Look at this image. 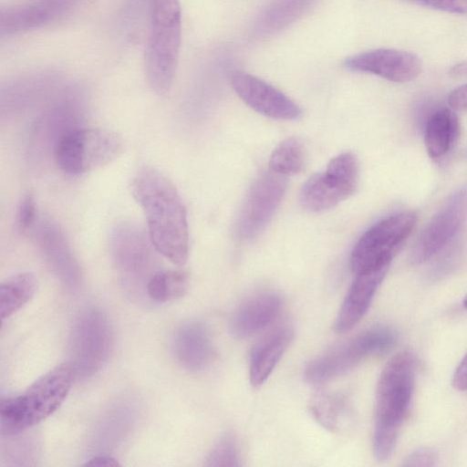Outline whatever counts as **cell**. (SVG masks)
Masks as SVG:
<instances>
[{
  "label": "cell",
  "instance_id": "obj_1",
  "mask_svg": "<svg viewBox=\"0 0 467 467\" xmlns=\"http://www.w3.org/2000/svg\"><path fill=\"white\" fill-rule=\"evenodd\" d=\"M130 188L144 213L150 244L167 260L183 265L189 256L187 212L173 182L159 170L144 166Z\"/></svg>",
  "mask_w": 467,
  "mask_h": 467
},
{
  "label": "cell",
  "instance_id": "obj_2",
  "mask_svg": "<svg viewBox=\"0 0 467 467\" xmlns=\"http://www.w3.org/2000/svg\"><path fill=\"white\" fill-rule=\"evenodd\" d=\"M416 360L410 351L396 354L384 367L378 381L373 451L385 462L392 455L400 429L409 411L415 385Z\"/></svg>",
  "mask_w": 467,
  "mask_h": 467
},
{
  "label": "cell",
  "instance_id": "obj_3",
  "mask_svg": "<svg viewBox=\"0 0 467 467\" xmlns=\"http://www.w3.org/2000/svg\"><path fill=\"white\" fill-rule=\"evenodd\" d=\"M75 370L69 362L57 365L22 392L0 402L2 435L19 434L51 416L71 389Z\"/></svg>",
  "mask_w": 467,
  "mask_h": 467
},
{
  "label": "cell",
  "instance_id": "obj_4",
  "mask_svg": "<svg viewBox=\"0 0 467 467\" xmlns=\"http://www.w3.org/2000/svg\"><path fill=\"white\" fill-rule=\"evenodd\" d=\"M182 38L179 0H150V30L145 47L147 81L158 95L167 94L173 83Z\"/></svg>",
  "mask_w": 467,
  "mask_h": 467
},
{
  "label": "cell",
  "instance_id": "obj_5",
  "mask_svg": "<svg viewBox=\"0 0 467 467\" xmlns=\"http://www.w3.org/2000/svg\"><path fill=\"white\" fill-rule=\"evenodd\" d=\"M123 145L122 138L111 130L76 127L57 141L54 156L62 171L76 176L112 162Z\"/></svg>",
  "mask_w": 467,
  "mask_h": 467
},
{
  "label": "cell",
  "instance_id": "obj_6",
  "mask_svg": "<svg viewBox=\"0 0 467 467\" xmlns=\"http://www.w3.org/2000/svg\"><path fill=\"white\" fill-rule=\"evenodd\" d=\"M398 338L389 327H371L312 360L305 368V379L317 385L338 378L365 359L391 349Z\"/></svg>",
  "mask_w": 467,
  "mask_h": 467
},
{
  "label": "cell",
  "instance_id": "obj_7",
  "mask_svg": "<svg viewBox=\"0 0 467 467\" xmlns=\"http://www.w3.org/2000/svg\"><path fill=\"white\" fill-rule=\"evenodd\" d=\"M417 221L414 212L391 214L368 228L354 245L350 267L355 274L389 265L396 252L411 234Z\"/></svg>",
  "mask_w": 467,
  "mask_h": 467
},
{
  "label": "cell",
  "instance_id": "obj_8",
  "mask_svg": "<svg viewBox=\"0 0 467 467\" xmlns=\"http://www.w3.org/2000/svg\"><path fill=\"white\" fill-rule=\"evenodd\" d=\"M359 167L352 152L332 158L326 170L310 176L303 184L299 201L310 213H322L352 196L358 183Z\"/></svg>",
  "mask_w": 467,
  "mask_h": 467
},
{
  "label": "cell",
  "instance_id": "obj_9",
  "mask_svg": "<svg viewBox=\"0 0 467 467\" xmlns=\"http://www.w3.org/2000/svg\"><path fill=\"white\" fill-rule=\"evenodd\" d=\"M112 328L105 313L94 307L78 316L71 333L70 354L76 378L90 377L106 363L112 346Z\"/></svg>",
  "mask_w": 467,
  "mask_h": 467
},
{
  "label": "cell",
  "instance_id": "obj_10",
  "mask_svg": "<svg viewBox=\"0 0 467 467\" xmlns=\"http://www.w3.org/2000/svg\"><path fill=\"white\" fill-rule=\"evenodd\" d=\"M287 187L285 176L270 169L262 171L248 190L234 223V234L239 241L257 237L277 210Z\"/></svg>",
  "mask_w": 467,
  "mask_h": 467
},
{
  "label": "cell",
  "instance_id": "obj_11",
  "mask_svg": "<svg viewBox=\"0 0 467 467\" xmlns=\"http://www.w3.org/2000/svg\"><path fill=\"white\" fill-rule=\"evenodd\" d=\"M467 218V188L455 192L431 219L415 243L410 262L420 265L445 248Z\"/></svg>",
  "mask_w": 467,
  "mask_h": 467
},
{
  "label": "cell",
  "instance_id": "obj_12",
  "mask_svg": "<svg viewBox=\"0 0 467 467\" xmlns=\"http://www.w3.org/2000/svg\"><path fill=\"white\" fill-rule=\"evenodd\" d=\"M343 65L352 72L371 74L396 83L412 81L422 69L417 55L393 48L361 52L346 57Z\"/></svg>",
  "mask_w": 467,
  "mask_h": 467
},
{
  "label": "cell",
  "instance_id": "obj_13",
  "mask_svg": "<svg viewBox=\"0 0 467 467\" xmlns=\"http://www.w3.org/2000/svg\"><path fill=\"white\" fill-rule=\"evenodd\" d=\"M231 85L237 96L251 109L277 119H297L302 109L289 97L265 80L244 72H235Z\"/></svg>",
  "mask_w": 467,
  "mask_h": 467
},
{
  "label": "cell",
  "instance_id": "obj_14",
  "mask_svg": "<svg viewBox=\"0 0 467 467\" xmlns=\"http://www.w3.org/2000/svg\"><path fill=\"white\" fill-rule=\"evenodd\" d=\"M389 265L356 274L335 321V330L344 334L354 328L363 318Z\"/></svg>",
  "mask_w": 467,
  "mask_h": 467
},
{
  "label": "cell",
  "instance_id": "obj_15",
  "mask_svg": "<svg viewBox=\"0 0 467 467\" xmlns=\"http://www.w3.org/2000/svg\"><path fill=\"white\" fill-rule=\"evenodd\" d=\"M280 296L263 292L245 299L232 314L229 332L234 338L250 337L267 327L275 320L281 309Z\"/></svg>",
  "mask_w": 467,
  "mask_h": 467
},
{
  "label": "cell",
  "instance_id": "obj_16",
  "mask_svg": "<svg viewBox=\"0 0 467 467\" xmlns=\"http://www.w3.org/2000/svg\"><path fill=\"white\" fill-rule=\"evenodd\" d=\"M171 350L176 361L187 370L206 368L213 358V346L205 324L198 320L182 324L173 335Z\"/></svg>",
  "mask_w": 467,
  "mask_h": 467
},
{
  "label": "cell",
  "instance_id": "obj_17",
  "mask_svg": "<svg viewBox=\"0 0 467 467\" xmlns=\"http://www.w3.org/2000/svg\"><path fill=\"white\" fill-rule=\"evenodd\" d=\"M77 0H34L25 5L2 9L1 36L32 29L70 10Z\"/></svg>",
  "mask_w": 467,
  "mask_h": 467
},
{
  "label": "cell",
  "instance_id": "obj_18",
  "mask_svg": "<svg viewBox=\"0 0 467 467\" xmlns=\"http://www.w3.org/2000/svg\"><path fill=\"white\" fill-rule=\"evenodd\" d=\"M321 0H270L259 12L252 26L256 39L279 34L311 12Z\"/></svg>",
  "mask_w": 467,
  "mask_h": 467
},
{
  "label": "cell",
  "instance_id": "obj_19",
  "mask_svg": "<svg viewBox=\"0 0 467 467\" xmlns=\"http://www.w3.org/2000/svg\"><path fill=\"white\" fill-rule=\"evenodd\" d=\"M293 335L291 327L282 326L253 348L249 362V379L252 386L260 387L267 380L286 351Z\"/></svg>",
  "mask_w": 467,
  "mask_h": 467
},
{
  "label": "cell",
  "instance_id": "obj_20",
  "mask_svg": "<svg viewBox=\"0 0 467 467\" xmlns=\"http://www.w3.org/2000/svg\"><path fill=\"white\" fill-rule=\"evenodd\" d=\"M110 241L115 263L122 272L138 274L145 268L150 250L140 229L129 223L118 225Z\"/></svg>",
  "mask_w": 467,
  "mask_h": 467
},
{
  "label": "cell",
  "instance_id": "obj_21",
  "mask_svg": "<svg viewBox=\"0 0 467 467\" xmlns=\"http://www.w3.org/2000/svg\"><path fill=\"white\" fill-rule=\"evenodd\" d=\"M36 238L50 265L65 277H75L77 265L67 240L59 227L50 221L44 220L38 226Z\"/></svg>",
  "mask_w": 467,
  "mask_h": 467
},
{
  "label": "cell",
  "instance_id": "obj_22",
  "mask_svg": "<svg viewBox=\"0 0 467 467\" xmlns=\"http://www.w3.org/2000/svg\"><path fill=\"white\" fill-rule=\"evenodd\" d=\"M460 135V123L457 115L450 109L441 108L429 117L424 142L431 158H440L447 154Z\"/></svg>",
  "mask_w": 467,
  "mask_h": 467
},
{
  "label": "cell",
  "instance_id": "obj_23",
  "mask_svg": "<svg viewBox=\"0 0 467 467\" xmlns=\"http://www.w3.org/2000/svg\"><path fill=\"white\" fill-rule=\"evenodd\" d=\"M37 280L30 272L20 273L0 285V316L7 318L21 309L35 295Z\"/></svg>",
  "mask_w": 467,
  "mask_h": 467
},
{
  "label": "cell",
  "instance_id": "obj_24",
  "mask_svg": "<svg viewBox=\"0 0 467 467\" xmlns=\"http://www.w3.org/2000/svg\"><path fill=\"white\" fill-rule=\"evenodd\" d=\"M310 410L324 428L338 431L348 423L350 407L347 400L338 394L319 392L310 402Z\"/></svg>",
  "mask_w": 467,
  "mask_h": 467
},
{
  "label": "cell",
  "instance_id": "obj_25",
  "mask_svg": "<svg viewBox=\"0 0 467 467\" xmlns=\"http://www.w3.org/2000/svg\"><path fill=\"white\" fill-rule=\"evenodd\" d=\"M189 287V275L185 271L171 269L155 272L149 278L146 290L149 297L165 303L182 297Z\"/></svg>",
  "mask_w": 467,
  "mask_h": 467
},
{
  "label": "cell",
  "instance_id": "obj_26",
  "mask_svg": "<svg viewBox=\"0 0 467 467\" xmlns=\"http://www.w3.org/2000/svg\"><path fill=\"white\" fill-rule=\"evenodd\" d=\"M305 165V147L297 137H290L283 140L273 150L269 159V169L285 177L300 173Z\"/></svg>",
  "mask_w": 467,
  "mask_h": 467
},
{
  "label": "cell",
  "instance_id": "obj_27",
  "mask_svg": "<svg viewBox=\"0 0 467 467\" xmlns=\"http://www.w3.org/2000/svg\"><path fill=\"white\" fill-rule=\"evenodd\" d=\"M206 465L208 466H238L240 455L235 438L232 434L223 435L210 451Z\"/></svg>",
  "mask_w": 467,
  "mask_h": 467
},
{
  "label": "cell",
  "instance_id": "obj_28",
  "mask_svg": "<svg viewBox=\"0 0 467 467\" xmlns=\"http://www.w3.org/2000/svg\"><path fill=\"white\" fill-rule=\"evenodd\" d=\"M36 220V201L31 193L26 194L20 201L16 213V227L21 234L29 231Z\"/></svg>",
  "mask_w": 467,
  "mask_h": 467
},
{
  "label": "cell",
  "instance_id": "obj_29",
  "mask_svg": "<svg viewBox=\"0 0 467 467\" xmlns=\"http://www.w3.org/2000/svg\"><path fill=\"white\" fill-rule=\"evenodd\" d=\"M412 4L457 15H467V0H405Z\"/></svg>",
  "mask_w": 467,
  "mask_h": 467
},
{
  "label": "cell",
  "instance_id": "obj_30",
  "mask_svg": "<svg viewBox=\"0 0 467 467\" xmlns=\"http://www.w3.org/2000/svg\"><path fill=\"white\" fill-rule=\"evenodd\" d=\"M438 458V452L434 449L429 447L418 448L407 455L402 465L419 467L435 466Z\"/></svg>",
  "mask_w": 467,
  "mask_h": 467
},
{
  "label": "cell",
  "instance_id": "obj_31",
  "mask_svg": "<svg viewBox=\"0 0 467 467\" xmlns=\"http://www.w3.org/2000/svg\"><path fill=\"white\" fill-rule=\"evenodd\" d=\"M449 106L456 111H467V84L453 89L448 97Z\"/></svg>",
  "mask_w": 467,
  "mask_h": 467
},
{
  "label": "cell",
  "instance_id": "obj_32",
  "mask_svg": "<svg viewBox=\"0 0 467 467\" xmlns=\"http://www.w3.org/2000/svg\"><path fill=\"white\" fill-rule=\"evenodd\" d=\"M452 386L459 391H467V353L453 373Z\"/></svg>",
  "mask_w": 467,
  "mask_h": 467
},
{
  "label": "cell",
  "instance_id": "obj_33",
  "mask_svg": "<svg viewBox=\"0 0 467 467\" xmlns=\"http://www.w3.org/2000/svg\"><path fill=\"white\" fill-rule=\"evenodd\" d=\"M83 466L90 467H116L120 466V463L114 458L109 456H96L89 459Z\"/></svg>",
  "mask_w": 467,
  "mask_h": 467
},
{
  "label": "cell",
  "instance_id": "obj_34",
  "mask_svg": "<svg viewBox=\"0 0 467 467\" xmlns=\"http://www.w3.org/2000/svg\"><path fill=\"white\" fill-rule=\"evenodd\" d=\"M448 75L453 79L467 78V60L461 61L451 66Z\"/></svg>",
  "mask_w": 467,
  "mask_h": 467
},
{
  "label": "cell",
  "instance_id": "obj_35",
  "mask_svg": "<svg viewBox=\"0 0 467 467\" xmlns=\"http://www.w3.org/2000/svg\"><path fill=\"white\" fill-rule=\"evenodd\" d=\"M462 305H463V307L465 309H467V296L464 297L463 301H462Z\"/></svg>",
  "mask_w": 467,
  "mask_h": 467
}]
</instances>
